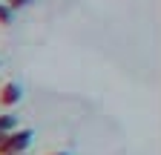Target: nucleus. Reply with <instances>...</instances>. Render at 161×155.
<instances>
[{"label":"nucleus","mask_w":161,"mask_h":155,"mask_svg":"<svg viewBox=\"0 0 161 155\" xmlns=\"http://www.w3.org/2000/svg\"><path fill=\"white\" fill-rule=\"evenodd\" d=\"M20 124H17V118L12 112H0V135H9L12 129H17Z\"/></svg>","instance_id":"nucleus-3"},{"label":"nucleus","mask_w":161,"mask_h":155,"mask_svg":"<svg viewBox=\"0 0 161 155\" xmlns=\"http://www.w3.org/2000/svg\"><path fill=\"white\" fill-rule=\"evenodd\" d=\"M0 141H3V135H0Z\"/></svg>","instance_id":"nucleus-7"},{"label":"nucleus","mask_w":161,"mask_h":155,"mask_svg":"<svg viewBox=\"0 0 161 155\" xmlns=\"http://www.w3.org/2000/svg\"><path fill=\"white\" fill-rule=\"evenodd\" d=\"M32 138H35L32 129H23V126L12 129L9 135H3V141H0V155H23L29 149Z\"/></svg>","instance_id":"nucleus-1"},{"label":"nucleus","mask_w":161,"mask_h":155,"mask_svg":"<svg viewBox=\"0 0 161 155\" xmlns=\"http://www.w3.org/2000/svg\"><path fill=\"white\" fill-rule=\"evenodd\" d=\"M46 155H66V152H46Z\"/></svg>","instance_id":"nucleus-6"},{"label":"nucleus","mask_w":161,"mask_h":155,"mask_svg":"<svg viewBox=\"0 0 161 155\" xmlns=\"http://www.w3.org/2000/svg\"><path fill=\"white\" fill-rule=\"evenodd\" d=\"M35 0H6V6L12 9V12H17V9H26V6H32Z\"/></svg>","instance_id":"nucleus-5"},{"label":"nucleus","mask_w":161,"mask_h":155,"mask_svg":"<svg viewBox=\"0 0 161 155\" xmlns=\"http://www.w3.org/2000/svg\"><path fill=\"white\" fill-rule=\"evenodd\" d=\"M17 101H20V86L6 81L3 86H0V106L9 109V106H17Z\"/></svg>","instance_id":"nucleus-2"},{"label":"nucleus","mask_w":161,"mask_h":155,"mask_svg":"<svg viewBox=\"0 0 161 155\" xmlns=\"http://www.w3.org/2000/svg\"><path fill=\"white\" fill-rule=\"evenodd\" d=\"M12 14H14V12H12L6 3H0V26H9V23H12Z\"/></svg>","instance_id":"nucleus-4"}]
</instances>
